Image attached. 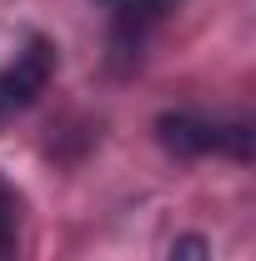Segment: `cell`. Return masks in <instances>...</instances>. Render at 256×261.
I'll return each instance as SVG.
<instances>
[{"label":"cell","instance_id":"obj_1","mask_svg":"<svg viewBox=\"0 0 256 261\" xmlns=\"http://www.w3.org/2000/svg\"><path fill=\"white\" fill-rule=\"evenodd\" d=\"M156 136L176 156H211V151L251 156V130L246 126H211V121H196V116H161Z\"/></svg>","mask_w":256,"mask_h":261},{"label":"cell","instance_id":"obj_2","mask_svg":"<svg viewBox=\"0 0 256 261\" xmlns=\"http://www.w3.org/2000/svg\"><path fill=\"white\" fill-rule=\"evenodd\" d=\"M50 70H56V45L35 35L31 45H25L15 61L0 70V126H5L15 111H25V106H31V100L45 91Z\"/></svg>","mask_w":256,"mask_h":261},{"label":"cell","instance_id":"obj_3","mask_svg":"<svg viewBox=\"0 0 256 261\" xmlns=\"http://www.w3.org/2000/svg\"><path fill=\"white\" fill-rule=\"evenodd\" d=\"M176 5H181V0H121V31H146V25H156L161 15H166V10H176Z\"/></svg>","mask_w":256,"mask_h":261},{"label":"cell","instance_id":"obj_4","mask_svg":"<svg viewBox=\"0 0 256 261\" xmlns=\"http://www.w3.org/2000/svg\"><path fill=\"white\" fill-rule=\"evenodd\" d=\"M166 261H211V246H206V236H176V246H171V256Z\"/></svg>","mask_w":256,"mask_h":261},{"label":"cell","instance_id":"obj_5","mask_svg":"<svg viewBox=\"0 0 256 261\" xmlns=\"http://www.w3.org/2000/svg\"><path fill=\"white\" fill-rule=\"evenodd\" d=\"M0 261H15V236L0 226Z\"/></svg>","mask_w":256,"mask_h":261}]
</instances>
